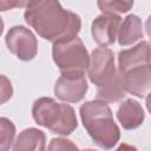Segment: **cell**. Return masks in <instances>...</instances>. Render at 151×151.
<instances>
[{"instance_id": "17", "label": "cell", "mask_w": 151, "mask_h": 151, "mask_svg": "<svg viewBox=\"0 0 151 151\" xmlns=\"http://www.w3.org/2000/svg\"><path fill=\"white\" fill-rule=\"evenodd\" d=\"M50 150H66V149H71V150H76L77 146L73 145L70 140H65V139H53L51 145L48 146Z\"/></svg>"}, {"instance_id": "3", "label": "cell", "mask_w": 151, "mask_h": 151, "mask_svg": "<svg viewBox=\"0 0 151 151\" xmlns=\"http://www.w3.org/2000/svg\"><path fill=\"white\" fill-rule=\"evenodd\" d=\"M34 120L51 131L60 134H70L77 127V118L73 109L67 104H59L51 98H40L33 105Z\"/></svg>"}, {"instance_id": "9", "label": "cell", "mask_w": 151, "mask_h": 151, "mask_svg": "<svg viewBox=\"0 0 151 151\" xmlns=\"http://www.w3.org/2000/svg\"><path fill=\"white\" fill-rule=\"evenodd\" d=\"M120 18L117 14L104 13L92 22V37L101 46L111 45L119 31Z\"/></svg>"}, {"instance_id": "12", "label": "cell", "mask_w": 151, "mask_h": 151, "mask_svg": "<svg viewBox=\"0 0 151 151\" xmlns=\"http://www.w3.org/2000/svg\"><path fill=\"white\" fill-rule=\"evenodd\" d=\"M143 38V29H142V21L137 15H129L123 21L119 33L118 40L119 44L123 46L131 45L136 42L138 39Z\"/></svg>"}, {"instance_id": "6", "label": "cell", "mask_w": 151, "mask_h": 151, "mask_svg": "<svg viewBox=\"0 0 151 151\" xmlns=\"http://www.w3.org/2000/svg\"><path fill=\"white\" fill-rule=\"evenodd\" d=\"M87 90V83L83 71L63 72L54 86V93L61 100L77 103L83 99Z\"/></svg>"}, {"instance_id": "4", "label": "cell", "mask_w": 151, "mask_h": 151, "mask_svg": "<svg viewBox=\"0 0 151 151\" xmlns=\"http://www.w3.org/2000/svg\"><path fill=\"white\" fill-rule=\"evenodd\" d=\"M53 60L61 72L83 71L90 65L87 51L77 35L54 41Z\"/></svg>"}, {"instance_id": "18", "label": "cell", "mask_w": 151, "mask_h": 151, "mask_svg": "<svg viewBox=\"0 0 151 151\" xmlns=\"http://www.w3.org/2000/svg\"><path fill=\"white\" fill-rule=\"evenodd\" d=\"M12 96V87L11 83L7 80L5 76L1 77V103H5Z\"/></svg>"}, {"instance_id": "5", "label": "cell", "mask_w": 151, "mask_h": 151, "mask_svg": "<svg viewBox=\"0 0 151 151\" xmlns=\"http://www.w3.org/2000/svg\"><path fill=\"white\" fill-rule=\"evenodd\" d=\"M87 70L90 80L97 86L109 83L117 74L112 52L105 46L96 48L90 58V65Z\"/></svg>"}, {"instance_id": "13", "label": "cell", "mask_w": 151, "mask_h": 151, "mask_svg": "<svg viewBox=\"0 0 151 151\" xmlns=\"http://www.w3.org/2000/svg\"><path fill=\"white\" fill-rule=\"evenodd\" d=\"M125 88L123 85L122 73L116 74L109 83L98 86V99L104 101H118L125 97Z\"/></svg>"}, {"instance_id": "20", "label": "cell", "mask_w": 151, "mask_h": 151, "mask_svg": "<svg viewBox=\"0 0 151 151\" xmlns=\"http://www.w3.org/2000/svg\"><path fill=\"white\" fill-rule=\"evenodd\" d=\"M145 29H146L147 35L151 38V15L147 18V20H146V22H145Z\"/></svg>"}, {"instance_id": "14", "label": "cell", "mask_w": 151, "mask_h": 151, "mask_svg": "<svg viewBox=\"0 0 151 151\" xmlns=\"http://www.w3.org/2000/svg\"><path fill=\"white\" fill-rule=\"evenodd\" d=\"M45 134L35 129L22 131L14 145V150H44Z\"/></svg>"}, {"instance_id": "8", "label": "cell", "mask_w": 151, "mask_h": 151, "mask_svg": "<svg viewBox=\"0 0 151 151\" xmlns=\"http://www.w3.org/2000/svg\"><path fill=\"white\" fill-rule=\"evenodd\" d=\"M122 77L126 92L140 98L151 93V63L133 67Z\"/></svg>"}, {"instance_id": "11", "label": "cell", "mask_w": 151, "mask_h": 151, "mask_svg": "<svg viewBox=\"0 0 151 151\" xmlns=\"http://www.w3.org/2000/svg\"><path fill=\"white\" fill-rule=\"evenodd\" d=\"M117 117L124 129L131 130L138 127L143 123L144 111L136 100L127 99L120 105Z\"/></svg>"}, {"instance_id": "2", "label": "cell", "mask_w": 151, "mask_h": 151, "mask_svg": "<svg viewBox=\"0 0 151 151\" xmlns=\"http://www.w3.org/2000/svg\"><path fill=\"white\" fill-rule=\"evenodd\" d=\"M80 116L85 129L96 144L104 149H110L118 142L119 129L104 100L85 103L80 107Z\"/></svg>"}, {"instance_id": "7", "label": "cell", "mask_w": 151, "mask_h": 151, "mask_svg": "<svg viewBox=\"0 0 151 151\" xmlns=\"http://www.w3.org/2000/svg\"><path fill=\"white\" fill-rule=\"evenodd\" d=\"M8 50L20 60H31L37 54L38 42L31 31L22 26L12 27L6 35Z\"/></svg>"}, {"instance_id": "10", "label": "cell", "mask_w": 151, "mask_h": 151, "mask_svg": "<svg viewBox=\"0 0 151 151\" xmlns=\"http://www.w3.org/2000/svg\"><path fill=\"white\" fill-rule=\"evenodd\" d=\"M150 63V45L146 41L139 42L137 46L122 51L118 57L119 72L126 73L133 67Z\"/></svg>"}, {"instance_id": "1", "label": "cell", "mask_w": 151, "mask_h": 151, "mask_svg": "<svg viewBox=\"0 0 151 151\" xmlns=\"http://www.w3.org/2000/svg\"><path fill=\"white\" fill-rule=\"evenodd\" d=\"M25 20L40 37L51 41L73 38L80 29L79 17L64 9L58 0H31Z\"/></svg>"}, {"instance_id": "15", "label": "cell", "mask_w": 151, "mask_h": 151, "mask_svg": "<svg viewBox=\"0 0 151 151\" xmlns=\"http://www.w3.org/2000/svg\"><path fill=\"white\" fill-rule=\"evenodd\" d=\"M133 5V0H98V7L103 13H125Z\"/></svg>"}, {"instance_id": "21", "label": "cell", "mask_w": 151, "mask_h": 151, "mask_svg": "<svg viewBox=\"0 0 151 151\" xmlns=\"http://www.w3.org/2000/svg\"><path fill=\"white\" fill-rule=\"evenodd\" d=\"M146 107H147L149 112L151 113V93L147 94V97H146Z\"/></svg>"}, {"instance_id": "19", "label": "cell", "mask_w": 151, "mask_h": 151, "mask_svg": "<svg viewBox=\"0 0 151 151\" xmlns=\"http://www.w3.org/2000/svg\"><path fill=\"white\" fill-rule=\"evenodd\" d=\"M31 0H1V11H7L14 7H22L28 5Z\"/></svg>"}, {"instance_id": "16", "label": "cell", "mask_w": 151, "mask_h": 151, "mask_svg": "<svg viewBox=\"0 0 151 151\" xmlns=\"http://www.w3.org/2000/svg\"><path fill=\"white\" fill-rule=\"evenodd\" d=\"M14 137V125L6 118L0 119V149L2 151L11 147Z\"/></svg>"}]
</instances>
